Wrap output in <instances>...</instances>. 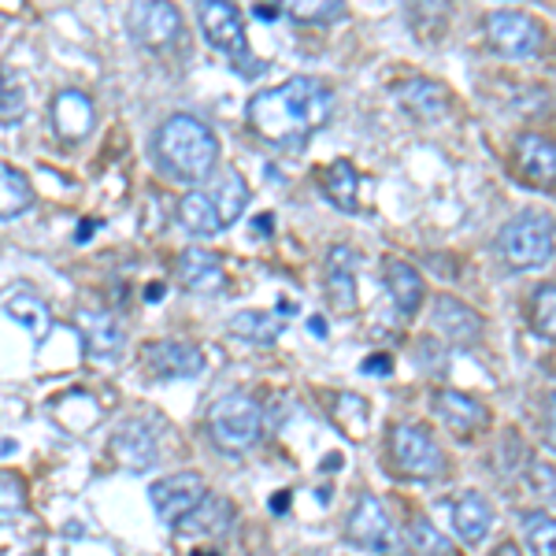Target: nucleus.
Here are the masks:
<instances>
[{
    "label": "nucleus",
    "mask_w": 556,
    "mask_h": 556,
    "mask_svg": "<svg viewBox=\"0 0 556 556\" xmlns=\"http://www.w3.org/2000/svg\"><path fill=\"white\" fill-rule=\"evenodd\" d=\"M353 249L349 245H338L330 249V260H327V290H330V301H334L338 312H353L356 308V275H353Z\"/></svg>",
    "instance_id": "obj_23"
},
{
    "label": "nucleus",
    "mask_w": 556,
    "mask_h": 556,
    "mask_svg": "<svg viewBox=\"0 0 556 556\" xmlns=\"http://www.w3.org/2000/svg\"><path fill=\"white\" fill-rule=\"evenodd\" d=\"M160 298H164V286H160V282H156V286H149V301L156 304Z\"/></svg>",
    "instance_id": "obj_39"
},
{
    "label": "nucleus",
    "mask_w": 556,
    "mask_h": 556,
    "mask_svg": "<svg viewBox=\"0 0 556 556\" xmlns=\"http://www.w3.org/2000/svg\"><path fill=\"white\" fill-rule=\"evenodd\" d=\"M286 12L293 15L298 23H334L345 15V4H338V0H293V4H286Z\"/></svg>",
    "instance_id": "obj_31"
},
{
    "label": "nucleus",
    "mask_w": 556,
    "mask_h": 556,
    "mask_svg": "<svg viewBox=\"0 0 556 556\" xmlns=\"http://www.w3.org/2000/svg\"><path fill=\"white\" fill-rule=\"evenodd\" d=\"M390 450H393V464H397V471L408 475V479H416V482L438 479L445 468L442 450H438L434 434H430L427 427H416V424L393 427Z\"/></svg>",
    "instance_id": "obj_7"
},
{
    "label": "nucleus",
    "mask_w": 556,
    "mask_h": 556,
    "mask_svg": "<svg viewBox=\"0 0 556 556\" xmlns=\"http://www.w3.org/2000/svg\"><path fill=\"white\" fill-rule=\"evenodd\" d=\"M127 26L149 49H167L182 34V15H178L175 4H164V0H141L127 12Z\"/></svg>",
    "instance_id": "obj_10"
},
{
    "label": "nucleus",
    "mask_w": 556,
    "mask_h": 556,
    "mask_svg": "<svg viewBox=\"0 0 556 556\" xmlns=\"http://www.w3.org/2000/svg\"><path fill=\"white\" fill-rule=\"evenodd\" d=\"M450 513H453L456 534H460L468 545L482 542V538L490 534V527H493V508H490V501L482 497V493H460V497L453 501Z\"/></svg>",
    "instance_id": "obj_22"
},
{
    "label": "nucleus",
    "mask_w": 556,
    "mask_h": 556,
    "mask_svg": "<svg viewBox=\"0 0 556 556\" xmlns=\"http://www.w3.org/2000/svg\"><path fill=\"white\" fill-rule=\"evenodd\" d=\"M345 534H349V542L364 553H390L393 545H397V527H393L382 501L371 497V493L356 501V508L349 513Z\"/></svg>",
    "instance_id": "obj_9"
},
{
    "label": "nucleus",
    "mask_w": 556,
    "mask_h": 556,
    "mask_svg": "<svg viewBox=\"0 0 556 556\" xmlns=\"http://www.w3.org/2000/svg\"><path fill=\"white\" fill-rule=\"evenodd\" d=\"M208 430L223 453H245L264 434V412L249 393H227L212 405Z\"/></svg>",
    "instance_id": "obj_5"
},
{
    "label": "nucleus",
    "mask_w": 556,
    "mask_h": 556,
    "mask_svg": "<svg viewBox=\"0 0 556 556\" xmlns=\"http://www.w3.org/2000/svg\"><path fill=\"white\" fill-rule=\"evenodd\" d=\"M361 371L364 375H390L393 361H390V356H382V353H375V356H367V361L361 364Z\"/></svg>",
    "instance_id": "obj_35"
},
{
    "label": "nucleus",
    "mask_w": 556,
    "mask_h": 556,
    "mask_svg": "<svg viewBox=\"0 0 556 556\" xmlns=\"http://www.w3.org/2000/svg\"><path fill=\"white\" fill-rule=\"evenodd\" d=\"M497 253L513 271H534L553 260V219L545 212H527L505 223L497 235Z\"/></svg>",
    "instance_id": "obj_4"
},
{
    "label": "nucleus",
    "mask_w": 556,
    "mask_h": 556,
    "mask_svg": "<svg viewBox=\"0 0 556 556\" xmlns=\"http://www.w3.org/2000/svg\"><path fill=\"white\" fill-rule=\"evenodd\" d=\"M178 278H182L186 290L201 293V298H215V293L227 290V271L204 249H186L182 260H178Z\"/></svg>",
    "instance_id": "obj_18"
},
{
    "label": "nucleus",
    "mask_w": 556,
    "mask_h": 556,
    "mask_svg": "<svg viewBox=\"0 0 556 556\" xmlns=\"http://www.w3.org/2000/svg\"><path fill=\"white\" fill-rule=\"evenodd\" d=\"M197 20H201V30H204V38H208V45L235 64L238 75H260V71H264V64H256L253 52H249L245 23H241L235 4L201 0V4H197Z\"/></svg>",
    "instance_id": "obj_6"
},
{
    "label": "nucleus",
    "mask_w": 556,
    "mask_h": 556,
    "mask_svg": "<svg viewBox=\"0 0 556 556\" xmlns=\"http://www.w3.org/2000/svg\"><path fill=\"white\" fill-rule=\"evenodd\" d=\"M112 450L127 471H149L160 460V438L146 419H127L112 438Z\"/></svg>",
    "instance_id": "obj_14"
},
{
    "label": "nucleus",
    "mask_w": 556,
    "mask_h": 556,
    "mask_svg": "<svg viewBox=\"0 0 556 556\" xmlns=\"http://www.w3.org/2000/svg\"><path fill=\"white\" fill-rule=\"evenodd\" d=\"M486 38H490L493 49L501 52V56L527 60V56H534V52L542 49L545 30H542V23L531 20L527 12H508V8H501V12H490Z\"/></svg>",
    "instance_id": "obj_8"
},
{
    "label": "nucleus",
    "mask_w": 556,
    "mask_h": 556,
    "mask_svg": "<svg viewBox=\"0 0 556 556\" xmlns=\"http://www.w3.org/2000/svg\"><path fill=\"white\" fill-rule=\"evenodd\" d=\"M230 523H235V508H230L227 497H212V493H204L201 501L186 513L182 519L175 523L178 538H190V542H208V538H223L230 531Z\"/></svg>",
    "instance_id": "obj_12"
},
{
    "label": "nucleus",
    "mask_w": 556,
    "mask_h": 556,
    "mask_svg": "<svg viewBox=\"0 0 556 556\" xmlns=\"http://www.w3.org/2000/svg\"><path fill=\"white\" fill-rule=\"evenodd\" d=\"M34 190L26 182V175L15 172V167H0V219H12V215L26 212Z\"/></svg>",
    "instance_id": "obj_28"
},
{
    "label": "nucleus",
    "mask_w": 556,
    "mask_h": 556,
    "mask_svg": "<svg viewBox=\"0 0 556 556\" xmlns=\"http://www.w3.org/2000/svg\"><path fill=\"white\" fill-rule=\"evenodd\" d=\"M245 204H249L245 178H241L238 172H223L219 178H215V186H204V190H193V193L182 197V204H178V219L186 223V230L208 238V235L227 230L230 223H238L241 212H245Z\"/></svg>",
    "instance_id": "obj_3"
},
{
    "label": "nucleus",
    "mask_w": 556,
    "mask_h": 556,
    "mask_svg": "<svg viewBox=\"0 0 556 556\" xmlns=\"http://www.w3.org/2000/svg\"><path fill=\"white\" fill-rule=\"evenodd\" d=\"M386 286L393 293L401 316H416L419 304H424V278L405 260H386Z\"/></svg>",
    "instance_id": "obj_25"
},
{
    "label": "nucleus",
    "mask_w": 556,
    "mask_h": 556,
    "mask_svg": "<svg viewBox=\"0 0 556 556\" xmlns=\"http://www.w3.org/2000/svg\"><path fill=\"white\" fill-rule=\"evenodd\" d=\"M146 367L156 379H193L204 371V353L193 342H156L146 349Z\"/></svg>",
    "instance_id": "obj_15"
},
{
    "label": "nucleus",
    "mask_w": 556,
    "mask_h": 556,
    "mask_svg": "<svg viewBox=\"0 0 556 556\" xmlns=\"http://www.w3.org/2000/svg\"><path fill=\"white\" fill-rule=\"evenodd\" d=\"M434 412H438V419H445V427L456 430V434H471V430L486 427V419H490V412L460 390H438Z\"/></svg>",
    "instance_id": "obj_20"
},
{
    "label": "nucleus",
    "mask_w": 556,
    "mask_h": 556,
    "mask_svg": "<svg viewBox=\"0 0 556 556\" xmlns=\"http://www.w3.org/2000/svg\"><path fill=\"white\" fill-rule=\"evenodd\" d=\"M78 334L89 361H115L123 353V323L104 308L78 312Z\"/></svg>",
    "instance_id": "obj_13"
},
{
    "label": "nucleus",
    "mask_w": 556,
    "mask_h": 556,
    "mask_svg": "<svg viewBox=\"0 0 556 556\" xmlns=\"http://www.w3.org/2000/svg\"><path fill=\"white\" fill-rule=\"evenodd\" d=\"M26 508V486L20 475L12 471H0V523H12L20 519Z\"/></svg>",
    "instance_id": "obj_30"
},
{
    "label": "nucleus",
    "mask_w": 556,
    "mask_h": 556,
    "mask_svg": "<svg viewBox=\"0 0 556 556\" xmlns=\"http://www.w3.org/2000/svg\"><path fill=\"white\" fill-rule=\"evenodd\" d=\"M204 497V479L197 471H182V475H167V479L152 482L149 486V501L156 508L160 523H178L197 501Z\"/></svg>",
    "instance_id": "obj_11"
},
{
    "label": "nucleus",
    "mask_w": 556,
    "mask_h": 556,
    "mask_svg": "<svg viewBox=\"0 0 556 556\" xmlns=\"http://www.w3.org/2000/svg\"><path fill=\"white\" fill-rule=\"evenodd\" d=\"M553 534H556V527H553L549 513L523 516V538H527V545H531L534 556H553Z\"/></svg>",
    "instance_id": "obj_32"
},
{
    "label": "nucleus",
    "mask_w": 556,
    "mask_h": 556,
    "mask_svg": "<svg viewBox=\"0 0 556 556\" xmlns=\"http://www.w3.org/2000/svg\"><path fill=\"white\" fill-rule=\"evenodd\" d=\"M490 556H523V553H519V545H516V542H501Z\"/></svg>",
    "instance_id": "obj_36"
},
{
    "label": "nucleus",
    "mask_w": 556,
    "mask_h": 556,
    "mask_svg": "<svg viewBox=\"0 0 556 556\" xmlns=\"http://www.w3.org/2000/svg\"><path fill=\"white\" fill-rule=\"evenodd\" d=\"M408 542H412V549H416L419 556H456L450 538L438 534L434 523L424 519V516H412L408 519Z\"/></svg>",
    "instance_id": "obj_29"
},
{
    "label": "nucleus",
    "mask_w": 556,
    "mask_h": 556,
    "mask_svg": "<svg viewBox=\"0 0 556 556\" xmlns=\"http://www.w3.org/2000/svg\"><path fill=\"white\" fill-rule=\"evenodd\" d=\"M4 316H8V319H15V323H23V327L30 330L34 342H45V338H49V330H52V312H49V304H45V301L38 298V293H30V290L8 293Z\"/></svg>",
    "instance_id": "obj_24"
},
{
    "label": "nucleus",
    "mask_w": 556,
    "mask_h": 556,
    "mask_svg": "<svg viewBox=\"0 0 556 556\" xmlns=\"http://www.w3.org/2000/svg\"><path fill=\"white\" fill-rule=\"evenodd\" d=\"M230 330H235L238 338H245V342H256V345H271L278 342V334L286 330V319L275 316V312H238L235 319H230Z\"/></svg>",
    "instance_id": "obj_27"
},
{
    "label": "nucleus",
    "mask_w": 556,
    "mask_h": 556,
    "mask_svg": "<svg viewBox=\"0 0 556 556\" xmlns=\"http://www.w3.org/2000/svg\"><path fill=\"white\" fill-rule=\"evenodd\" d=\"M397 101L416 115L419 123H438L450 112V89L434 78H408L397 86Z\"/></svg>",
    "instance_id": "obj_17"
},
{
    "label": "nucleus",
    "mask_w": 556,
    "mask_h": 556,
    "mask_svg": "<svg viewBox=\"0 0 556 556\" xmlns=\"http://www.w3.org/2000/svg\"><path fill=\"white\" fill-rule=\"evenodd\" d=\"M323 327H327V323H323L319 316H312V330H316V338H323V334H327V330H323Z\"/></svg>",
    "instance_id": "obj_40"
},
{
    "label": "nucleus",
    "mask_w": 556,
    "mask_h": 556,
    "mask_svg": "<svg viewBox=\"0 0 556 556\" xmlns=\"http://www.w3.org/2000/svg\"><path fill=\"white\" fill-rule=\"evenodd\" d=\"M52 123H56L60 138L78 141L93 130V101L78 89H64V93L52 101Z\"/></svg>",
    "instance_id": "obj_21"
},
{
    "label": "nucleus",
    "mask_w": 556,
    "mask_h": 556,
    "mask_svg": "<svg viewBox=\"0 0 556 556\" xmlns=\"http://www.w3.org/2000/svg\"><path fill=\"white\" fill-rule=\"evenodd\" d=\"M152 152L167 175L182 178V182H204L215 172L219 141L208 130V123H201L197 115H172L160 123Z\"/></svg>",
    "instance_id": "obj_2"
},
{
    "label": "nucleus",
    "mask_w": 556,
    "mask_h": 556,
    "mask_svg": "<svg viewBox=\"0 0 556 556\" xmlns=\"http://www.w3.org/2000/svg\"><path fill=\"white\" fill-rule=\"evenodd\" d=\"M434 330H442V338H450L453 345H475L482 338V319L479 312H471L464 301L456 298H438L434 312H430Z\"/></svg>",
    "instance_id": "obj_16"
},
{
    "label": "nucleus",
    "mask_w": 556,
    "mask_h": 556,
    "mask_svg": "<svg viewBox=\"0 0 556 556\" xmlns=\"http://www.w3.org/2000/svg\"><path fill=\"white\" fill-rule=\"evenodd\" d=\"M323 193H327V201L334 204V208H342L349 215L361 212V201H356V193H361V175H356V167L349 164V160H334V164L323 172Z\"/></svg>",
    "instance_id": "obj_26"
},
{
    "label": "nucleus",
    "mask_w": 556,
    "mask_h": 556,
    "mask_svg": "<svg viewBox=\"0 0 556 556\" xmlns=\"http://www.w3.org/2000/svg\"><path fill=\"white\" fill-rule=\"evenodd\" d=\"M516 167H519V175L527 178V186H553V175H556L553 141L542 138V134H519Z\"/></svg>",
    "instance_id": "obj_19"
},
{
    "label": "nucleus",
    "mask_w": 556,
    "mask_h": 556,
    "mask_svg": "<svg viewBox=\"0 0 556 556\" xmlns=\"http://www.w3.org/2000/svg\"><path fill=\"white\" fill-rule=\"evenodd\" d=\"M282 8H256V20H278Z\"/></svg>",
    "instance_id": "obj_38"
},
{
    "label": "nucleus",
    "mask_w": 556,
    "mask_h": 556,
    "mask_svg": "<svg viewBox=\"0 0 556 556\" xmlns=\"http://www.w3.org/2000/svg\"><path fill=\"white\" fill-rule=\"evenodd\" d=\"M0 115H8V78L0 71Z\"/></svg>",
    "instance_id": "obj_37"
},
{
    "label": "nucleus",
    "mask_w": 556,
    "mask_h": 556,
    "mask_svg": "<svg viewBox=\"0 0 556 556\" xmlns=\"http://www.w3.org/2000/svg\"><path fill=\"white\" fill-rule=\"evenodd\" d=\"M330 112H334V93L312 75H298L275 89H264V93H256L249 101L253 130L286 149L304 146L312 134L327 127Z\"/></svg>",
    "instance_id": "obj_1"
},
{
    "label": "nucleus",
    "mask_w": 556,
    "mask_h": 556,
    "mask_svg": "<svg viewBox=\"0 0 556 556\" xmlns=\"http://www.w3.org/2000/svg\"><path fill=\"white\" fill-rule=\"evenodd\" d=\"M553 282H545V286H538V293H534V327H538V334H545V338H553Z\"/></svg>",
    "instance_id": "obj_33"
},
{
    "label": "nucleus",
    "mask_w": 556,
    "mask_h": 556,
    "mask_svg": "<svg viewBox=\"0 0 556 556\" xmlns=\"http://www.w3.org/2000/svg\"><path fill=\"white\" fill-rule=\"evenodd\" d=\"M523 460H527L523 438H519L516 430H508L505 442H501V471H505V475H516L519 468H523Z\"/></svg>",
    "instance_id": "obj_34"
}]
</instances>
